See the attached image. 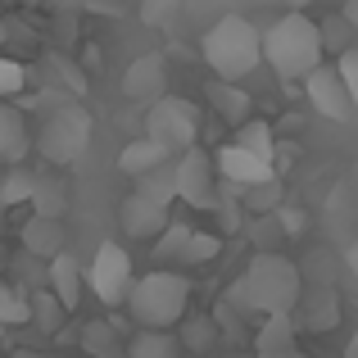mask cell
<instances>
[{"instance_id": "cell-1", "label": "cell", "mask_w": 358, "mask_h": 358, "mask_svg": "<svg viewBox=\"0 0 358 358\" xmlns=\"http://www.w3.org/2000/svg\"><path fill=\"white\" fill-rule=\"evenodd\" d=\"M299 290H304V272L295 259L281 250H254L245 272L227 286V304L241 308L245 317H268V313H295Z\"/></svg>"}, {"instance_id": "cell-2", "label": "cell", "mask_w": 358, "mask_h": 358, "mask_svg": "<svg viewBox=\"0 0 358 358\" xmlns=\"http://www.w3.org/2000/svg\"><path fill=\"white\" fill-rule=\"evenodd\" d=\"M263 64L272 69L277 82H304L317 64H327V45H322V23L299 9L281 14L277 23L263 32Z\"/></svg>"}, {"instance_id": "cell-3", "label": "cell", "mask_w": 358, "mask_h": 358, "mask_svg": "<svg viewBox=\"0 0 358 358\" xmlns=\"http://www.w3.org/2000/svg\"><path fill=\"white\" fill-rule=\"evenodd\" d=\"M200 55H204V64H209L213 78L245 82L263 64V32L245 14H222L218 23L204 32Z\"/></svg>"}, {"instance_id": "cell-4", "label": "cell", "mask_w": 358, "mask_h": 358, "mask_svg": "<svg viewBox=\"0 0 358 358\" xmlns=\"http://www.w3.org/2000/svg\"><path fill=\"white\" fill-rule=\"evenodd\" d=\"M186 308H191V277L177 268H155L127 290V313L136 327H177Z\"/></svg>"}, {"instance_id": "cell-5", "label": "cell", "mask_w": 358, "mask_h": 358, "mask_svg": "<svg viewBox=\"0 0 358 358\" xmlns=\"http://www.w3.org/2000/svg\"><path fill=\"white\" fill-rule=\"evenodd\" d=\"M87 145H91V114L82 105H69V100L55 105L50 114L41 118V127L32 131V150L55 168L78 164V159L87 155Z\"/></svg>"}, {"instance_id": "cell-6", "label": "cell", "mask_w": 358, "mask_h": 358, "mask_svg": "<svg viewBox=\"0 0 358 358\" xmlns=\"http://www.w3.org/2000/svg\"><path fill=\"white\" fill-rule=\"evenodd\" d=\"M145 136L164 141L173 155H182L186 145L200 141V114H195L191 100L182 96H159L145 105Z\"/></svg>"}, {"instance_id": "cell-7", "label": "cell", "mask_w": 358, "mask_h": 358, "mask_svg": "<svg viewBox=\"0 0 358 358\" xmlns=\"http://www.w3.org/2000/svg\"><path fill=\"white\" fill-rule=\"evenodd\" d=\"M218 186H222L218 164H213V155L200 145V141L177 155V200H182V204L213 213V209H218Z\"/></svg>"}, {"instance_id": "cell-8", "label": "cell", "mask_w": 358, "mask_h": 358, "mask_svg": "<svg viewBox=\"0 0 358 358\" xmlns=\"http://www.w3.org/2000/svg\"><path fill=\"white\" fill-rule=\"evenodd\" d=\"M131 281H136L131 277V254L122 250L118 241H105L96 250V259H91V268H87V290L105 308H118V304H127Z\"/></svg>"}, {"instance_id": "cell-9", "label": "cell", "mask_w": 358, "mask_h": 358, "mask_svg": "<svg viewBox=\"0 0 358 358\" xmlns=\"http://www.w3.org/2000/svg\"><path fill=\"white\" fill-rule=\"evenodd\" d=\"M299 87H304L308 109H313V114H322V118H331V122H350L358 114L354 100H350V91H345V82H341V73H336V64H317Z\"/></svg>"}, {"instance_id": "cell-10", "label": "cell", "mask_w": 358, "mask_h": 358, "mask_svg": "<svg viewBox=\"0 0 358 358\" xmlns=\"http://www.w3.org/2000/svg\"><path fill=\"white\" fill-rule=\"evenodd\" d=\"M168 222H173V204L155 200V195H145V191H131L127 200L118 204V227H122L127 241H155Z\"/></svg>"}, {"instance_id": "cell-11", "label": "cell", "mask_w": 358, "mask_h": 358, "mask_svg": "<svg viewBox=\"0 0 358 358\" xmlns=\"http://www.w3.org/2000/svg\"><path fill=\"white\" fill-rule=\"evenodd\" d=\"M295 322H299V331H313V336H327L341 327V295H336L331 281H317V286L299 290Z\"/></svg>"}, {"instance_id": "cell-12", "label": "cell", "mask_w": 358, "mask_h": 358, "mask_svg": "<svg viewBox=\"0 0 358 358\" xmlns=\"http://www.w3.org/2000/svg\"><path fill=\"white\" fill-rule=\"evenodd\" d=\"M213 164H218V177L227 186H254V182H268V177H277V168H272V159H263V155H254V150H245V145H222L218 155H213Z\"/></svg>"}, {"instance_id": "cell-13", "label": "cell", "mask_w": 358, "mask_h": 358, "mask_svg": "<svg viewBox=\"0 0 358 358\" xmlns=\"http://www.w3.org/2000/svg\"><path fill=\"white\" fill-rule=\"evenodd\" d=\"M122 96L136 100V105H150V100L168 96V69L164 55H136L122 73Z\"/></svg>"}, {"instance_id": "cell-14", "label": "cell", "mask_w": 358, "mask_h": 358, "mask_svg": "<svg viewBox=\"0 0 358 358\" xmlns=\"http://www.w3.org/2000/svg\"><path fill=\"white\" fill-rule=\"evenodd\" d=\"M18 241H23V250L41 254V259H55L59 250H69V227H64V218L32 213V218L23 222V231H18Z\"/></svg>"}, {"instance_id": "cell-15", "label": "cell", "mask_w": 358, "mask_h": 358, "mask_svg": "<svg viewBox=\"0 0 358 358\" xmlns=\"http://www.w3.org/2000/svg\"><path fill=\"white\" fill-rule=\"evenodd\" d=\"M78 345H82L87 358H127V341H122L114 317H91V322H82Z\"/></svg>"}, {"instance_id": "cell-16", "label": "cell", "mask_w": 358, "mask_h": 358, "mask_svg": "<svg viewBox=\"0 0 358 358\" xmlns=\"http://www.w3.org/2000/svg\"><path fill=\"white\" fill-rule=\"evenodd\" d=\"M32 150V127L27 114L9 100H0V164H18V159Z\"/></svg>"}, {"instance_id": "cell-17", "label": "cell", "mask_w": 358, "mask_h": 358, "mask_svg": "<svg viewBox=\"0 0 358 358\" xmlns=\"http://www.w3.org/2000/svg\"><path fill=\"white\" fill-rule=\"evenodd\" d=\"M168 159H177V155L164 145V141H155V136H136L131 145H122V150H118V173H127L131 182H136L141 173H155L159 164H168Z\"/></svg>"}, {"instance_id": "cell-18", "label": "cell", "mask_w": 358, "mask_h": 358, "mask_svg": "<svg viewBox=\"0 0 358 358\" xmlns=\"http://www.w3.org/2000/svg\"><path fill=\"white\" fill-rule=\"evenodd\" d=\"M45 286H50L55 295L64 299V308L73 313V308L82 304V286H87V272H82V263L73 259L69 250H59V254L50 259V277H45Z\"/></svg>"}, {"instance_id": "cell-19", "label": "cell", "mask_w": 358, "mask_h": 358, "mask_svg": "<svg viewBox=\"0 0 358 358\" xmlns=\"http://www.w3.org/2000/svg\"><path fill=\"white\" fill-rule=\"evenodd\" d=\"M182 341L177 327H136V336L127 341V358H182Z\"/></svg>"}, {"instance_id": "cell-20", "label": "cell", "mask_w": 358, "mask_h": 358, "mask_svg": "<svg viewBox=\"0 0 358 358\" xmlns=\"http://www.w3.org/2000/svg\"><path fill=\"white\" fill-rule=\"evenodd\" d=\"M204 96H209L213 114H218L227 127H236V122L250 118V96L241 91V82H227V78H213L209 87H204Z\"/></svg>"}, {"instance_id": "cell-21", "label": "cell", "mask_w": 358, "mask_h": 358, "mask_svg": "<svg viewBox=\"0 0 358 358\" xmlns=\"http://www.w3.org/2000/svg\"><path fill=\"white\" fill-rule=\"evenodd\" d=\"M286 345H299V322L295 313H268L254 331V354H268V350H286Z\"/></svg>"}, {"instance_id": "cell-22", "label": "cell", "mask_w": 358, "mask_h": 358, "mask_svg": "<svg viewBox=\"0 0 358 358\" xmlns=\"http://www.w3.org/2000/svg\"><path fill=\"white\" fill-rule=\"evenodd\" d=\"M27 304H32V327H41L45 336H59V331H64V317H69V308H64V299L55 295L50 286L27 290Z\"/></svg>"}, {"instance_id": "cell-23", "label": "cell", "mask_w": 358, "mask_h": 358, "mask_svg": "<svg viewBox=\"0 0 358 358\" xmlns=\"http://www.w3.org/2000/svg\"><path fill=\"white\" fill-rule=\"evenodd\" d=\"M286 222H281V213L272 209V213H250L245 218V241L254 245V250H281L286 245Z\"/></svg>"}, {"instance_id": "cell-24", "label": "cell", "mask_w": 358, "mask_h": 358, "mask_svg": "<svg viewBox=\"0 0 358 358\" xmlns=\"http://www.w3.org/2000/svg\"><path fill=\"white\" fill-rule=\"evenodd\" d=\"M177 341H182V350L204 354L213 341H218V317H213V313H200V317L186 313L182 322H177Z\"/></svg>"}, {"instance_id": "cell-25", "label": "cell", "mask_w": 358, "mask_h": 358, "mask_svg": "<svg viewBox=\"0 0 358 358\" xmlns=\"http://www.w3.org/2000/svg\"><path fill=\"white\" fill-rule=\"evenodd\" d=\"M241 204L250 213H272L286 204V186H281V177H268V182H254V186H241Z\"/></svg>"}, {"instance_id": "cell-26", "label": "cell", "mask_w": 358, "mask_h": 358, "mask_svg": "<svg viewBox=\"0 0 358 358\" xmlns=\"http://www.w3.org/2000/svg\"><path fill=\"white\" fill-rule=\"evenodd\" d=\"M231 136H236V145H245V150H254V155H263V159H272L277 155V136H272V122H263V118H245V122H236L231 127Z\"/></svg>"}, {"instance_id": "cell-27", "label": "cell", "mask_w": 358, "mask_h": 358, "mask_svg": "<svg viewBox=\"0 0 358 358\" xmlns=\"http://www.w3.org/2000/svg\"><path fill=\"white\" fill-rule=\"evenodd\" d=\"M32 191H36V177L23 173L18 164H9V173H0V213L18 209V204H32Z\"/></svg>"}, {"instance_id": "cell-28", "label": "cell", "mask_w": 358, "mask_h": 358, "mask_svg": "<svg viewBox=\"0 0 358 358\" xmlns=\"http://www.w3.org/2000/svg\"><path fill=\"white\" fill-rule=\"evenodd\" d=\"M0 322L5 327H23L32 322V304H27V290L18 281L0 277Z\"/></svg>"}, {"instance_id": "cell-29", "label": "cell", "mask_w": 358, "mask_h": 358, "mask_svg": "<svg viewBox=\"0 0 358 358\" xmlns=\"http://www.w3.org/2000/svg\"><path fill=\"white\" fill-rule=\"evenodd\" d=\"M136 191H145V195H155V200L173 204V200H177V159L159 164L155 173H141V177H136Z\"/></svg>"}, {"instance_id": "cell-30", "label": "cell", "mask_w": 358, "mask_h": 358, "mask_svg": "<svg viewBox=\"0 0 358 358\" xmlns=\"http://www.w3.org/2000/svg\"><path fill=\"white\" fill-rule=\"evenodd\" d=\"M32 209L36 213H50V218H64V209H69V191H64V182H55V177H36V191H32Z\"/></svg>"}, {"instance_id": "cell-31", "label": "cell", "mask_w": 358, "mask_h": 358, "mask_svg": "<svg viewBox=\"0 0 358 358\" xmlns=\"http://www.w3.org/2000/svg\"><path fill=\"white\" fill-rule=\"evenodd\" d=\"M354 32H358V27L350 23V14H327L322 18V45H327V55H345L354 45Z\"/></svg>"}, {"instance_id": "cell-32", "label": "cell", "mask_w": 358, "mask_h": 358, "mask_svg": "<svg viewBox=\"0 0 358 358\" xmlns=\"http://www.w3.org/2000/svg\"><path fill=\"white\" fill-rule=\"evenodd\" d=\"M186 241H191V227H186V222H168V227L155 236V259L159 263H182Z\"/></svg>"}, {"instance_id": "cell-33", "label": "cell", "mask_w": 358, "mask_h": 358, "mask_svg": "<svg viewBox=\"0 0 358 358\" xmlns=\"http://www.w3.org/2000/svg\"><path fill=\"white\" fill-rule=\"evenodd\" d=\"M222 250V236H213V231H191V241H186L182 250V263L186 268H200V263H213Z\"/></svg>"}, {"instance_id": "cell-34", "label": "cell", "mask_w": 358, "mask_h": 358, "mask_svg": "<svg viewBox=\"0 0 358 358\" xmlns=\"http://www.w3.org/2000/svg\"><path fill=\"white\" fill-rule=\"evenodd\" d=\"M177 9H182V0H141V23L145 27H164L177 18Z\"/></svg>"}, {"instance_id": "cell-35", "label": "cell", "mask_w": 358, "mask_h": 358, "mask_svg": "<svg viewBox=\"0 0 358 358\" xmlns=\"http://www.w3.org/2000/svg\"><path fill=\"white\" fill-rule=\"evenodd\" d=\"M23 82H27V69L18 59H9V55H0V100H5V96H18V91H23Z\"/></svg>"}, {"instance_id": "cell-36", "label": "cell", "mask_w": 358, "mask_h": 358, "mask_svg": "<svg viewBox=\"0 0 358 358\" xmlns=\"http://www.w3.org/2000/svg\"><path fill=\"white\" fill-rule=\"evenodd\" d=\"M336 73H341L345 91H350V100H354V109H358V45H350L345 55H336Z\"/></svg>"}, {"instance_id": "cell-37", "label": "cell", "mask_w": 358, "mask_h": 358, "mask_svg": "<svg viewBox=\"0 0 358 358\" xmlns=\"http://www.w3.org/2000/svg\"><path fill=\"white\" fill-rule=\"evenodd\" d=\"M254 358H304L299 345H286V350H268V354H254Z\"/></svg>"}, {"instance_id": "cell-38", "label": "cell", "mask_w": 358, "mask_h": 358, "mask_svg": "<svg viewBox=\"0 0 358 358\" xmlns=\"http://www.w3.org/2000/svg\"><path fill=\"white\" fill-rule=\"evenodd\" d=\"M9 358H55V354H36V350H14Z\"/></svg>"}, {"instance_id": "cell-39", "label": "cell", "mask_w": 358, "mask_h": 358, "mask_svg": "<svg viewBox=\"0 0 358 358\" xmlns=\"http://www.w3.org/2000/svg\"><path fill=\"white\" fill-rule=\"evenodd\" d=\"M345 358H358V331H354V341L345 345Z\"/></svg>"}, {"instance_id": "cell-40", "label": "cell", "mask_w": 358, "mask_h": 358, "mask_svg": "<svg viewBox=\"0 0 358 358\" xmlns=\"http://www.w3.org/2000/svg\"><path fill=\"white\" fill-rule=\"evenodd\" d=\"M345 14H350V23L358 27V0H350V9H345Z\"/></svg>"}, {"instance_id": "cell-41", "label": "cell", "mask_w": 358, "mask_h": 358, "mask_svg": "<svg viewBox=\"0 0 358 358\" xmlns=\"http://www.w3.org/2000/svg\"><path fill=\"white\" fill-rule=\"evenodd\" d=\"M350 268H354V277H358V241H354V250H350Z\"/></svg>"}, {"instance_id": "cell-42", "label": "cell", "mask_w": 358, "mask_h": 358, "mask_svg": "<svg viewBox=\"0 0 358 358\" xmlns=\"http://www.w3.org/2000/svg\"><path fill=\"white\" fill-rule=\"evenodd\" d=\"M0 341H5V322H0Z\"/></svg>"}, {"instance_id": "cell-43", "label": "cell", "mask_w": 358, "mask_h": 358, "mask_svg": "<svg viewBox=\"0 0 358 358\" xmlns=\"http://www.w3.org/2000/svg\"><path fill=\"white\" fill-rule=\"evenodd\" d=\"M0 263H5V250H0Z\"/></svg>"}]
</instances>
